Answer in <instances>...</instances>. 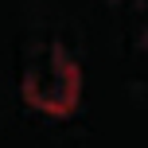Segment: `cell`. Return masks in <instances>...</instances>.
<instances>
[{
  "label": "cell",
  "instance_id": "cell-1",
  "mask_svg": "<svg viewBox=\"0 0 148 148\" xmlns=\"http://www.w3.org/2000/svg\"><path fill=\"white\" fill-rule=\"evenodd\" d=\"M78 94H82V70L62 47H43L23 70V97L39 113L66 117L78 105Z\"/></svg>",
  "mask_w": 148,
  "mask_h": 148
}]
</instances>
